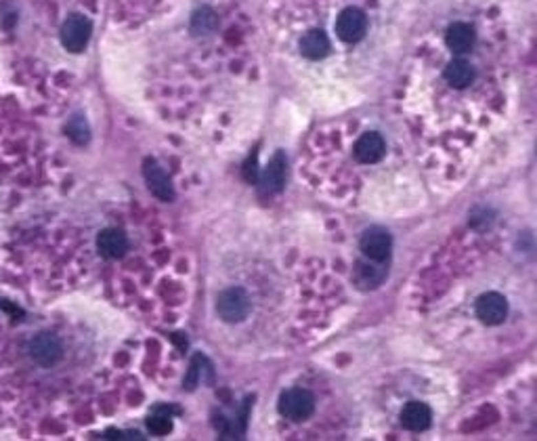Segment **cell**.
<instances>
[{"label": "cell", "instance_id": "1", "mask_svg": "<svg viewBox=\"0 0 537 441\" xmlns=\"http://www.w3.org/2000/svg\"><path fill=\"white\" fill-rule=\"evenodd\" d=\"M252 309L250 297L241 288H227L219 294L217 299V311L225 319L227 324H237L243 322Z\"/></svg>", "mask_w": 537, "mask_h": 441}, {"label": "cell", "instance_id": "2", "mask_svg": "<svg viewBox=\"0 0 537 441\" xmlns=\"http://www.w3.org/2000/svg\"><path fill=\"white\" fill-rule=\"evenodd\" d=\"M315 410V397L307 389H287L279 395V412L294 422L307 420Z\"/></svg>", "mask_w": 537, "mask_h": 441}, {"label": "cell", "instance_id": "3", "mask_svg": "<svg viewBox=\"0 0 537 441\" xmlns=\"http://www.w3.org/2000/svg\"><path fill=\"white\" fill-rule=\"evenodd\" d=\"M93 34V23L85 15H69L61 25V43L69 53H82Z\"/></svg>", "mask_w": 537, "mask_h": 441}, {"label": "cell", "instance_id": "4", "mask_svg": "<svg viewBox=\"0 0 537 441\" xmlns=\"http://www.w3.org/2000/svg\"><path fill=\"white\" fill-rule=\"evenodd\" d=\"M30 355L38 366L51 368L59 362L61 355H63L61 341L53 332H38L30 341Z\"/></svg>", "mask_w": 537, "mask_h": 441}, {"label": "cell", "instance_id": "5", "mask_svg": "<svg viewBox=\"0 0 537 441\" xmlns=\"http://www.w3.org/2000/svg\"><path fill=\"white\" fill-rule=\"evenodd\" d=\"M361 252L371 261H386L393 248V237L382 227H371L361 235Z\"/></svg>", "mask_w": 537, "mask_h": 441}, {"label": "cell", "instance_id": "6", "mask_svg": "<svg viewBox=\"0 0 537 441\" xmlns=\"http://www.w3.org/2000/svg\"><path fill=\"white\" fill-rule=\"evenodd\" d=\"M508 315V301L498 292L481 294L476 301V317L487 326L502 324Z\"/></svg>", "mask_w": 537, "mask_h": 441}, {"label": "cell", "instance_id": "7", "mask_svg": "<svg viewBox=\"0 0 537 441\" xmlns=\"http://www.w3.org/2000/svg\"><path fill=\"white\" fill-rule=\"evenodd\" d=\"M365 30H367V19L355 7L344 9L336 19V34L344 43H357V40L365 36Z\"/></svg>", "mask_w": 537, "mask_h": 441}, {"label": "cell", "instance_id": "8", "mask_svg": "<svg viewBox=\"0 0 537 441\" xmlns=\"http://www.w3.org/2000/svg\"><path fill=\"white\" fill-rule=\"evenodd\" d=\"M143 175H145L147 187L151 189L153 195H157L160 200H164V202H171V200H175L173 183H171L168 175L157 166L155 160H145V164H143Z\"/></svg>", "mask_w": 537, "mask_h": 441}, {"label": "cell", "instance_id": "9", "mask_svg": "<svg viewBox=\"0 0 537 441\" xmlns=\"http://www.w3.org/2000/svg\"><path fill=\"white\" fill-rule=\"evenodd\" d=\"M353 279H355V284L363 290L378 288L386 279V267L382 265V261H371V259L359 261L355 265Z\"/></svg>", "mask_w": 537, "mask_h": 441}, {"label": "cell", "instance_id": "10", "mask_svg": "<svg viewBox=\"0 0 537 441\" xmlns=\"http://www.w3.org/2000/svg\"><path fill=\"white\" fill-rule=\"evenodd\" d=\"M386 151V143L382 135L378 133H365L357 143H355V158L363 164H374L378 160H382Z\"/></svg>", "mask_w": 537, "mask_h": 441}, {"label": "cell", "instance_id": "11", "mask_svg": "<svg viewBox=\"0 0 537 441\" xmlns=\"http://www.w3.org/2000/svg\"><path fill=\"white\" fill-rule=\"evenodd\" d=\"M283 183H285V158H283V153H275L261 177L263 193H267V195L279 193L283 189Z\"/></svg>", "mask_w": 537, "mask_h": 441}, {"label": "cell", "instance_id": "12", "mask_svg": "<svg viewBox=\"0 0 537 441\" xmlns=\"http://www.w3.org/2000/svg\"><path fill=\"white\" fill-rule=\"evenodd\" d=\"M97 248L107 259H120L129 250V239L120 229H105L97 237Z\"/></svg>", "mask_w": 537, "mask_h": 441}, {"label": "cell", "instance_id": "13", "mask_svg": "<svg viewBox=\"0 0 537 441\" xmlns=\"http://www.w3.org/2000/svg\"><path fill=\"white\" fill-rule=\"evenodd\" d=\"M430 420H432V412L422 402H409L401 410V424L407 431H424V429H428Z\"/></svg>", "mask_w": 537, "mask_h": 441}, {"label": "cell", "instance_id": "14", "mask_svg": "<svg viewBox=\"0 0 537 441\" xmlns=\"http://www.w3.org/2000/svg\"><path fill=\"white\" fill-rule=\"evenodd\" d=\"M300 53L307 59H323L329 53V40L321 30H311L300 38Z\"/></svg>", "mask_w": 537, "mask_h": 441}, {"label": "cell", "instance_id": "15", "mask_svg": "<svg viewBox=\"0 0 537 441\" xmlns=\"http://www.w3.org/2000/svg\"><path fill=\"white\" fill-rule=\"evenodd\" d=\"M474 45V30L466 23H453L447 30V47L453 53H468Z\"/></svg>", "mask_w": 537, "mask_h": 441}, {"label": "cell", "instance_id": "16", "mask_svg": "<svg viewBox=\"0 0 537 441\" xmlns=\"http://www.w3.org/2000/svg\"><path fill=\"white\" fill-rule=\"evenodd\" d=\"M445 80L456 89H466L474 80V69L464 59H453L445 67Z\"/></svg>", "mask_w": 537, "mask_h": 441}, {"label": "cell", "instance_id": "17", "mask_svg": "<svg viewBox=\"0 0 537 441\" xmlns=\"http://www.w3.org/2000/svg\"><path fill=\"white\" fill-rule=\"evenodd\" d=\"M65 133H67L69 139H72L74 143H78V145H85V143H89V139H91V129H89L87 118L80 116V114L69 120L67 127H65Z\"/></svg>", "mask_w": 537, "mask_h": 441}, {"label": "cell", "instance_id": "18", "mask_svg": "<svg viewBox=\"0 0 537 441\" xmlns=\"http://www.w3.org/2000/svg\"><path fill=\"white\" fill-rule=\"evenodd\" d=\"M217 28V15L212 9H199L191 17V30L195 34H210Z\"/></svg>", "mask_w": 537, "mask_h": 441}, {"label": "cell", "instance_id": "19", "mask_svg": "<svg viewBox=\"0 0 537 441\" xmlns=\"http://www.w3.org/2000/svg\"><path fill=\"white\" fill-rule=\"evenodd\" d=\"M147 429L153 433V435H166L173 431V420L168 414H153L149 416L147 420Z\"/></svg>", "mask_w": 537, "mask_h": 441}, {"label": "cell", "instance_id": "20", "mask_svg": "<svg viewBox=\"0 0 537 441\" xmlns=\"http://www.w3.org/2000/svg\"><path fill=\"white\" fill-rule=\"evenodd\" d=\"M243 177H245L248 183H254V181L259 179V173H256V155H250V160L245 162Z\"/></svg>", "mask_w": 537, "mask_h": 441}]
</instances>
